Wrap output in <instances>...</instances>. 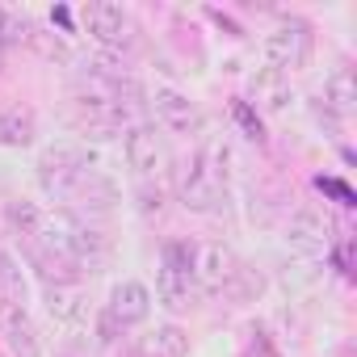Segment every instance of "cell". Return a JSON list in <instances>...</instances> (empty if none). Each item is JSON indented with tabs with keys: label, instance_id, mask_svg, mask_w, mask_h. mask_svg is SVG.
I'll return each instance as SVG.
<instances>
[{
	"label": "cell",
	"instance_id": "obj_1",
	"mask_svg": "<svg viewBox=\"0 0 357 357\" xmlns=\"http://www.w3.org/2000/svg\"><path fill=\"white\" fill-rule=\"evenodd\" d=\"M227 151H219V143H206L202 151H194L190 160H181L176 168V198L194 215H211L223 202V176H227Z\"/></svg>",
	"mask_w": 357,
	"mask_h": 357
},
{
	"label": "cell",
	"instance_id": "obj_2",
	"mask_svg": "<svg viewBox=\"0 0 357 357\" xmlns=\"http://www.w3.org/2000/svg\"><path fill=\"white\" fill-rule=\"evenodd\" d=\"M244 265L240 257L219 244V240H202V244H190V278H194V290L202 294H236V286L244 282Z\"/></svg>",
	"mask_w": 357,
	"mask_h": 357
},
{
	"label": "cell",
	"instance_id": "obj_3",
	"mask_svg": "<svg viewBox=\"0 0 357 357\" xmlns=\"http://www.w3.org/2000/svg\"><path fill=\"white\" fill-rule=\"evenodd\" d=\"M194 278H190V244H164L160 252V269H155V298L164 311L181 315L194 307Z\"/></svg>",
	"mask_w": 357,
	"mask_h": 357
},
{
	"label": "cell",
	"instance_id": "obj_4",
	"mask_svg": "<svg viewBox=\"0 0 357 357\" xmlns=\"http://www.w3.org/2000/svg\"><path fill=\"white\" fill-rule=\"evenodd\" d=\"M84 30H89V38L97 43V47H105V51H114V55H126V51H135V43H139V26H135V17L122 9V5H109V0H93V5H84Z\"/></svg>",
	"mask_w": 357,
	"mask_h": 357
},
{
	"label": "cell",
	"instance_id": "obj_5",
	"mask_svg": "<svg viewBox=\"0 0 357 357\" xmlns=\"http://www.w3.org/2000/svg\"><path fill=\"white\" fill-rule=\"evenodd\" d=\"M84 168H93L89 147L68 143V139H63V143H51V147H43V155H38V185H43L47 198H59V202H63V194L72 190V181H76Z\"/></svg>",
	"mask_w": 357,
	"mask_h": 357
},
{
	"label": "cell",
	"instance_id": "obj_6",
	"mask_svg": "<svg viewBox=\"0 0 357 357\" xmlns=\"http://www.w3.org/2000/svg\"><path fill=\"white\" fill-rule=\"evenodd\" d=\"M72 126L89 139H114L130 130V105L109 101V97H93V93H76L72 97Z\"/></svg>",
	"mask_w": 357,
	"mask_h": 357
},
{
	"label": "cell",
	"instance_id": "obj_7",
	"mask_svg": "<svg viewBox=\"0 0 357 357\" xmlns=\"http://www.w3.org/2000/svg\"><path fill=\"white\" fill-rule=\"evenodd\" d=\"M122 155L143 181H151L168 168V139L155 122H130V130L122 135Z\"/></svg>",
	"mask_w": 357,
	"mask_h": 357
},
{
	"label": "cell",
	"instance_id": "obj_8",
	"mask_svg": "<svg viewBox=\"0 0 357 357\" xmlns=\"http://www.w3.org/2000/svg\"><path fill=\"white\" fill-rule=\"evenodd\" d=\"M261 51H265V59H269L273 72H286L290 76V72L307 68V59H311V30L303 22H282L278 30L265 34Z\"/></svg>",
	"mask_w": 357,
	"mask_h": 357
},
{
	"label": "cell",
	"instance_id": "obj_9",
	"mask_svg": "<svg viewBox=\"0 0 357 357\" xmlns=\"http://www.w3.org/2000/svg\"><path fill=\"white\" fill-rule=\"evenodd\" d=\"M43 303L59 328H89V319H93V298L80 282H47Z\"/></svg>",
	"mask_w": 357,
	"mask_h": 357
},
{
	"label": "cell",
	"instance_id": "obj_10",
	"mask_svg": "<svg viewBox=\"0 0 357 357\" xmlns=\"http://www.w3.org/2000/svg\"><path fill=\"white\" fill-rule=\"evenodd\" d=\"M151 109H155V126L168 135H198L202 130V109L176 89H155Z\"/></svg>",
	"mask_w": 357,
	"mask_h": 357
},
{
	"label": "cell",
	"instance_id": "obj_11",
	"mask_svg": "<svg viewBox=\"0 0 357 357\" xmlns=\"http://www.w3.org/2000/svg\"><path fill=\"white\" fill-rule=\"evenodd\" d=\"M0 336H5V349H9L13 357H47L43 332H38V324L30 319L26 307L0 303Z\"/></svg>",
	"mask_w": 357,
	"mask_h": 357
},
{
	"label": "cell",
	"instance_id": "obj_12",
	"mask_svg": "<svg viewBox=\"0 0 357 357\" xmlns=\"http://www.w3.org/2000/svg\"><path fill=\"white\" fill-rule=\"evenodd\" d=\"M105 315L114 319V328H118V332H122V328H139V324L151 315V290H147L143 282H135V278L118 282V286L109 290Z\"/></svg>",
	"mask_w": 357,
	"mask_h": 357
},
{
	"label": "cell",
	"instance_id": "obj_13",
	"mask_svg": "<svg viewBox=\"0 0 357 357\" xmlns=\"http://www.w3.org/2000/svg\"><path fill=\"white\" fill-rule=\"evenodd\" d=\"M63 202H76V206H89V211H109L114 202H118V185L109 181V176L93 164V168H84L76 181H72V190L63 194Z\"/></svg>",
	"mask_w": 357,
	"mask_h": 357
},
{
	"label": "cell",
	"instance_id": "obj_14",
	"mask_svg": "<svg viewBox=\"0 0 357 357\" xmlns=\"http://www.w3.org/2000/svg\"><path fill=\"white\" fill-rule=\"evenodd\" d=\"M286 244L303 257H315L328 248V219L319 211H294L286 223Z\"/></svg>",
	"mask_w": 357,
	"mask_h": 357
},
{
	"label": "cell",
	"instance_id": "obj_15",
	"mask_svg": "<svg viewBox=\"0 0 357 357\" xmlns=\"http://www.w3.org/2000/svg\"><path fill=\"white\" fill-rule=\"evenodd\" d=\"M135 357H190V332L176 324H155L135 336Z\"/></svg>",
	"mask_w": 357,
	"mask_h": 357
},
{
	"label": "cell",
	"instance_id": "obj_16",
	"mask_svg": "<svg viewBox=\"0 0 357 357\" xmlns=\"http://www.w3.org/2000/svg\"><path fill=\"white\" fill-rule=\"evenodd\" d=\"M252 105L257 109H265V114H282L290 101H294V84H290V76L286 72H273V68H261L257 76H252Z\"/></svg>",
	"mask_w": 357,
	"mask_h": 357
},
{
	"label": "cell",
	"instance_id": "obj_17",
	"mask_svg": "<svg viewBox=\"0 0 357 357\" xmlns=\"http://www.w3.org/2000/svg\"><path fill=\"white\" fill-rule=\"evenodd\" d=\"M38 135V118L22 105L0 109V147H30Z\"/></svg>",
	"mask_w": 357,
	"mask_h": 357
},
{
	"label": "cell",
	"instance_id": "obj_18",
	"mask_svg": "<svg viewBox=\"0 0 357 357\" xmlns=\"http://www.w3.org/2000/svg\"><path fill=\"white\" fill-rule=\"evenodd\" d=\"M357 101V84H353V72L349 68H336L328 80H324V105L336 109V114H349Z\"/></svg>",
	"mask_w": 357,
	"mask_h": 357
},
{
	"label": "cell",
	"instance_id": "obj_19",
	"mask_svg": "<svg viewBox=\"0 0 357 357\" xmlns=\"http://www.w3.org/2000/svg\"><path fill=\"white\" fill-rule=\"evenodd\" d=\"M26 294H30V286H26V273H22V265H17L9 252H0V303L26 307Z\"/></svg>",
	"mask_w": 357,
	"mask_h": 357
},
{
	"label": "cell",
	"instance_id": "obj_20",
	"mask_svg": "<svg viewBox=\"0 0 357 357\" xmlns=\"http://www.w3.org/2000/svg\"><path fill=\"white\" fill-rule=\"evenodd\" d=\"M5 223L13 227V236L34 240V231H38V223H43V206H38V202H30V198H17V202H9V206H5Z\"/></svg>",
	"mask_w": 357,
	"mask_h": 357
},
{
	"label": "cell",
	"instance_id": "obj_21",
	"mask_svg": "<svg viewBox=\"0 0 357 357\" xmlns=\"http://www.w3.org/2000/svg\"><path fill=\"white\" fill-rule=\"evenodd\" d=\"M236 118H240V126H244L252 139H261V118L248 109V101H236Z\"/></svg>",
	"mask_w": 357,
	"mask_h": 357
}]
</instances>
